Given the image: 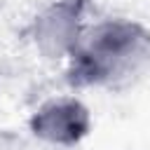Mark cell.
Listing matches in <instances>:
<instances>
[{"mask_svg":"<svg viewBox=\"0 0 150 150\" xmlns=\"http://www.w3.org/2000/svg\"><path fill=\"white\" fill-rule=\"evenodd\" d=\"M0 150H28V143L23 136H19L12 129H0Z\"/></svg>","mask_w":150,"mask_h":150,"instance_id":"277c9868","label":"cell"},{"mask_svg":"<svg viewBox=\"0 0 150 150\" xmlns=\"http://www.w3.org/2000/svg\"><path fill=\"white\" fill-rule=\"evenodd\" d=\"M91 0H49L28 26V38L45 61H66L87 30Z\"/></svg>","mask_w":150,"mask_h":150,"instance_id":"7a4b0ae2","label":"cell"},{"mask_svg":"<svg viewBox=\"0 0 150 150\" xmlns=\"http://www.w3.org/2000/svg\"><path fill=\"white\" fill-rule=\"evenodd\" d=\"M150 73V28L129 16L89 23L66 59L70 89H127Z\"/></svg>","mask_w":150,"mask_h":150,"instance_id":"6da1fadb","label":"cell"},{"mask_svg":"<svg viewBox=\"0 0 150 150\" xmlns=\"http://www.w3.org/2000/svg\"><path fill=\"white\" fill-rule=\"evenodd\" d=\"M94 120L89 105L77 96H54L40 103L28 117V131L35 141L52 148H75L91 134Z\"/></svg>","mask_w":150,"mask_h":150,"instance_id":"3957f363","label":"cell"}]
</instances>
